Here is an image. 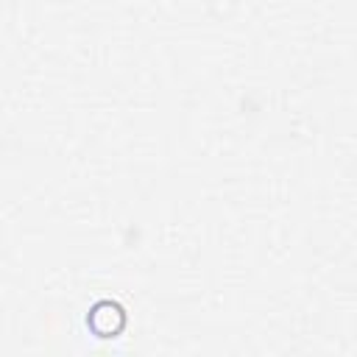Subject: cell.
Masks as SVG:
<instances>
[{
  "mask_svg": "<svg viewBox=\"0 0 357 357\" xmlns=\"http://www.w3.org/2000/svg\"><path fill=\"white\" fill-rule=\"evenodd\" d=\"M89 326H92L100 337H109V335H114V332L123 329V310H120L117 304H100V307L92 310Z\"/></svg>",
  "mask_w": 357,
  "mask_h": 357,
  "instance_id": "6da1fadb",
  "label": "cell"
}]
</instances>
